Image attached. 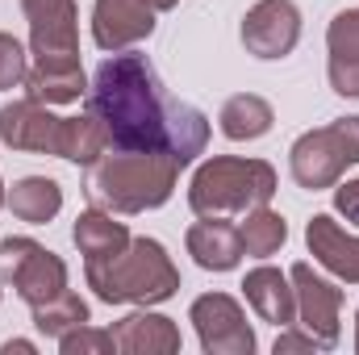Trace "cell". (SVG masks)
<instances>
[{
    "instance_id": "obj_1",
    "label": "cell",
    "mask_w": 359,
    "mask_h": 355,
    "mask_svg": "<svg viewBox=\"0 0 359 355\" xmlns=\"http://www.w3.org/2000/svg\"><path fill=\"white\" fill-rule=\"evenodd\" d=\"M88 113L100 121L113 151H155L180 168H188L209 142L205 113L168 96L151 59L138 51H113V59L96 67Z\"/></svg>"
},
{
    "instance_id": "obj_2",
    "label": "cell",
    "mask_w": 359,
    "mask_h": 355,
    "mask_svg": "<svg viewBox=\"0 0 359 355\" xmlns=\"http://www.w3.org/2000/svg\"><path fill=\"white\" fill-rule=\"evenodd\" d=\"M180 163L155 151H113L88 168L84 192L96 209L109 213H147L159 209L176 188Z\"/></svg>"
},
{
    "instance_id": "obj_3",
    "label": "cell",
    "mask_w": 359,
    "mask_h": 355,
    "mask_svg": "<svg viewBox=\"0 0 359 355\" xmlns=\"http://www.w3.org/2000/svg\"><path fill=\"white\" fill-rule=\"evenodd\" d=\"M84 276L104 305H159L180 288L176 264L155 239H130L117 255L88 260Z\"/></svg>"
},
{
    "instance_id": "obj_4",
    "label": "cell",
    "mask_w": 359,
    "mask_h": 355,
    "mask_svg": "<svg viewBox=\"0 0 359 355\" xmlns=\"http://www.w3.org/2000/svg\"><path fill=\"white\" fill-rule=\"evenodd\" d=\"M276 196V172L264 159H230L217 155L196 168L188 184V205L196 217H226V213H251Z\"/></svg>"
},
{
    "instance_id": "obj_5",
    "label": "cell",
    "mask_w": 359,
    "mask_h": 355,
    "mask_svg": "<svg viewBox=\"0 0 359 355\" xmlns=\"http://www.w3.org/2000/svg\"><path fill=\"white\" fill-rule=\"evenodd\" d=\"M351 163H359V117H339L330 126H318L301 134L288 151V172L309 192L334 188Z\"/></svg>"
},
{
    "instance_id": "obj_6",
    "label": "cell",
    "mask_w": 359,
    "mask_h": 355,
    "mask_svg": "<svg viewBox=\"0 0 359 355\" xmlns=\"http://www.w3.org/2000/svg\"><path fill=\"white\" fill-rule=\"evenodd\" d=\"M0 280L13 284V293L34 309L67 293V264L46 251L34 239H4L0 243Z\"/></svg>"
},
{
    "instance_id": "obj_7",
    "label": "cell",
    "mask_w": 359,
    "mask_h": 355,
    "mask_svg": "<svg viewBox=\"0 0 359 355\" xmlns=\"http://www.w3.org/2000/svg\"><path fill=\"white\" fill-rule=\"evenodd\" d=\"M196 339L209 355H251L255 351V330L247 326V314L234 297L226 293H205L188 309Z\"/></svg>"
},
{
    "instance_id": "obj_8",
    "label": "cell",
    "mask_w": 359,
    "mask_h": 355,
    "mask_svg": "<svg viewBox=\"0 0 359 355\" xmlns=\"http://www.w3.org/2000/svg\"><path fill=\"white\" fill-rule=\"evenodd\" d=\"M29 21L34 63H72L80 59V25L76 0H21Z\"/></svg>"
},
{
    "instance_id": "obj_9",
    "label": "cell",
    "mask_w": 359,
    "mask_h": 355,
    "mask_svg": "<svg viewBox=\"0 0 359 355\" xmlns=\"http://www.w3.org/2000/svg\"><path fill=\"white\" fill-rule=\"evenodd\" d=\"M63 134H67V117H55L42 100L25 96L0 109V142L13 151H29V155H59L63 159Z\"/></svg>"
},
{
    "instance_id": "obj_10",
    "label": "cell",
    "mask_w": 359,
    "mask_h": 355,
    "mask_svg": "<svg viewBox=\"0 0 359 355\" xmlns=\"http://www.w3.org/2000/svg\"><path fill=\"white\" fill-rule=\"evenodd\" d=\"M301 42V8L292 0H259L243 17V46L255 59H284Z\"/></svg>"
},
{
    "instance_id": "obj_11",
    "label": "cell",
    "mask_w": 359,
    "mask_h": 355,
    "mask_svg": "<svg viewBox=\"0 0 359 355\" xmlns=\"http://www.w3.org/2000/svg\"><path fill=\"white\" fill-rule=\"evenodd\" d=\"M288 280H292V293H297V318H301V326L318 339V347H334L339 343L343 288H334L330 280H322L309 264H292Z\"/></svg>"
},
{
    "instance_id": "obj_12",
    "label": "cell",
    "mask_w": 359,
    "mask_h": 355,
    "mask_svg": "<svg viewBox=\"0 0 359 355\" xmlns=\"http://www.w3.org/2000/svg\"><path fill=\"white\" fill-rule=\"evenodd\" d=\"M155 34V8L147 0H96L92 4V38L100 51H130L134 42Z\"/></svg>"
},
{
    "instance_id": "obj_13",
    "label": "cell",
    "mask_w": 359,
    "mask_h": 355,
    "mask_svg": "<svg viewBox=\"0 0 359 355\" xmlns=\"http://www.w3.org/2000/svg\"><path fill=\"white\" fill-rule=\"evenodd\" d=\"M305 243H309V255L326 267V272H334L347 284H359V239L347 234L334 217H326V213L309 217Z\"/></svg>"
},
{
    "instance_id": "obj_14",
    "label": "cell",
    "mask_w": 359,
    "mask_h": 355,
    "mask_svg": "<svg viewBox=\"0 0 359 355\" xmlns=\"http://www.w3.org/2000/svg\"><path fill=\"white\" fill-rule=\"evenodd\" d=\"M326 46H330V88L347 100H359V8L334 13L330 29H326Z\"/></svg>"
},
{
    "instance_id": "obj_15",
    "label": "cell",
    "mask_w": 359,
    "mask_h": 355,
    "mask_svg": "<svg viewBox=\"0 0 359 355\" xmlns=\"http://www.w3.org/2000/svg\"><path fill=\"white\" fill-rule=\"evenodd\" d=\"M113 347L126 355H176L180 330L172 318L142 309V314H130L113 326Z\"/></svg>"
},
{
    "instance_id": "obj_16",
    "label": "cell",
    "mask_w": 359,
    "mask_h": 355,
    "mask_svg": "<svg viewBox=\"0 0 359 355\" xmlns=\"http://www.w3.org/2000/svg\"><path fill=\"white\" fill-rule=\"evenodd\" d=\"M243 293H247V301H251V309L271 322V326H292V318H297V293H292V280L280 272V267H255V272H247V280H243Z\"/></svg>"
},
{
    "instance_id": "obj_17",
    "label": "cell",
    "mask_w": 359,
    "mask_h": 355,
    "mask_svg": "<svg viewBox=\"0 0 359 355\" xmlns=\"http://www.w3.org/2000/svg\"><path fill=\"white\" fill-rule=\"evenodd\" d=\"M184 243H188V255L196 260V267H205V272H230L243 260V239L222 217H201Z\"/></svg>"
},
{
    "instance_id": "obj_18",
    "label": "cell",
    "mask_w": 359,
    "mask_h": 355,
    "mask_svg": "<svg viewBox=\"0 0 359 355\" xmlns=\"http://www.w3.org/2000/svg\"><path fill=\"white\" fill-rule=\"evenodd\" d=\"M25 88L42 105H72L88 92V80H84L80 59H72V63H34L29 76H25Z\"/></svg>"
},
{
    "instance_id": "obj_19",
    "label": "cell",
    "mask_w": 359,
    "mask_h": 355,
    "mask_svg": "<svg viewBox=\"0 0 359 355\" xmlns=\"http://www.w3.org/2000/svg\"><path fill=\"white\" fill-rule=\"evenodd\" d=\"M217 121H222V134H226L230 142H255V138H264V134L271 130L276 113H271V105L264 100V96L238 92V96H230V100L222 105Z\"/></svg>"
},
{
    "instance_id": "obj_20",
    "label": "cell",
    "mask_w": 359,
    "mask_h": 355,
    "mask_svg": "<svg viewBox=\"0 0 359 355\" xmlns=\"http://www.w3.org/2000/svg\"><path fill=\"white\" fill-rule=\"evenodd\" d=\"M4 205L13 209V217H21L29 226H42V222H50L63 209V188L50 176H25L8 188Z\"/></svg>"
},
{
    "instance_id": "obj_21",
    "label": "cell",
    "mask_w": 359,
    "mask_h": 355,
    "mask_svg": "<svg viewBox=\"0 0 359 355\" xmlns=\"http://www.w3.org/2000/svg\"><path fill=\"white\" fill-rule=\"evenodd\" d=\"M72 239H76L80 255H88V260H109V255H117V251L130 243V230H126V222H113L109 209H88V213L76 217Z\"/></svg>"
},
{
    "instance_id": "obj_22",
    "label": "cell",
    "mask_w": 359,
    "mask_h": 355,
    "mask_svg": "<svg viewBox=\"0 0 359 355\" xmlns=\"http://www.w3.org/2000/svg\"><path fill=\"white\" fill-rule=\"evenodd\" d=\"M238 239H243V255L268 260V255H276V251L284 247L288 226H284V217H280V213H271L268 205H259V209H251V213H247V222L238 226Z\"/></svg>"
},
{
    "instance_id": "obj_23",
    "label": "cell",
    "mask_w": 359,
    "mask_h": 355,
    "mask_svg": "<svg viewBox=\"0 0 359 355\" xmlns=\"http://www.w3.org/2000/svg\"><path fill=\"white\" fill-rule=\"evenodd\" d=\"M88 322V301L80 297V293H59L55 301H46V305H34V326L42 330V335H50V339H63L67 330H76V326H84Z\"/></svg>"
},
{
    "instance_id": "obj_24",
    "label": "cell",
    "mask_w": 359,
    "mask_h": 355,
    "mask_svg": "<svg viewBox=\"0 0 359 355\" xmlns=\"http://www.w3.org/2000/svg\"><path fill=\"white\" fill-rule=\"evenodd\" d=\"M109 151V138L100 130V121L84 113V117H67V134H63V159L80 163V168H92L100 155Z\"/></svg>"
},
{
    "instance_id": "obj_25",
    "label": "cell",
    "mask_w": 359,
    "mask_h": 355,
    "mask_svg": "<svg viewBox=\"0 0 359 355\" xmlns=\"http://www.w3.org/2000/svg\"><path fill=\"white\" fill-rule=\"evenodd\" d=\"M59 351L63 355H104V351H117V347H113V330H88V322H84V326H76V330H67L59 339Z\"/></svg>"
},
{
    "instance_id": "obj_26",
    "label": "cell",
    "mask_w": 359,
    "mask_h": 355,
    "mask_svg": "<svg viewBox=\"0 0 359 355\" xmlns=\"http://www.w3.org/2000/svg\"><path fill=\"white\" fill-rule=\"evenodd\" d=\"M25 76H29V63H25L21 42L13 34H0V92L25 84Z\"/></svg>"
},
{
    "instance_id": "obj_27",
    "label": "cell",
    "mask_w": 359,
    "mask_h": 355,
    "mask_svg": "<svg viewBox=\"0 0 359 355\" xmlns=\"http://www.w3.org/2000/svg\"><path fill=\"white\" fill-rule=\"evenodd\" d=\"M334 209H339L351 226H359V180H347V184L334 188Z\"/></svg>"
},
{
    "instance_id": "obj_28",
    "label": "cell",
    "mask_w": 359,
    "mask_h": 355,
    "mask_svg": "<svg viewBox=\"0 0 359 355\" xmlns=\"http://www.w3.org/2000/svg\"><path fill=\"white\" fill-rule=\"evenodd\" d=\"M288 351H318V339L305 330V335H280L276 339V355H288Z\"/></svg>"
},
{
    "instance_id": "obj_29",
    "label": "cell",
    "mask_w": 359,
    "mask_h": 355,
    "mask_svg": "<svg viewBox=\"0 0 359 355\" xmlns=\"http://www.w3.org/2000/svg\"><path fill=\"white\" fill-rule=\"evenodd\" d=\"M4 351H34V343H25V339H13V343H4Z\"/></svg>"
},
{
    "instance_id": "obj_30",
    "label": "cell",
    "mask_w": 359,
    "mask_h": 355,
    "mask_svg": "<svg viewBox=\"0 0 359 355\" xmlns=\"http://www.w3.org/2000/svg\"><path fill=\"white\" fill-rule=\"evenodd\" d=\"M147 4H151V8H155V13H163V8H176L180 0H147Z\"/></svg>"
},
{
    "instance_id": "obj_31",
    "label": "cell",
    "mask_w": 359,
    "mask_h": 355,
    "mask_svg": "<svg viewBox=\"0 0 359 355\" xmlns=\"http://www.w3.org/2000/svg\"><path fill=\"white\" fill-rule=\"evenodd\" d=\"M355 351H359V314H355Z\"/></svg>"
},
{
    "instance_id": "obj_32",
    "label": "cell",
    "mask_w": 359,
    "mask_h": 355,
    "mask_svg": "<svg viewBox=\"0 0 359 355\" xmlns=\"http://www.w3.org/2000/svg\"><path fill=\"white\" fill-rule=\"evenodd\" d=\"M4 196H8V192H4V184H0V205H4Z\"/></svg>"
}]
</instances>
